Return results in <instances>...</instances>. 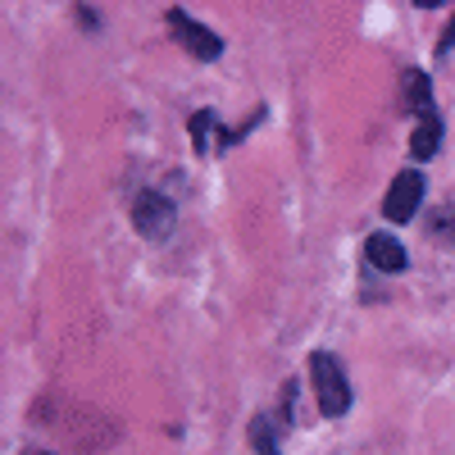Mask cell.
<instances>
[{
  "label": "cell",
  "instance_id": "obj_2",
  "mask_svg": "<svg viewBox=\"0 0 455 455\" xmlns=\"http://www.w3.org/2000/svg\"><path fill=\"white\" fill-rule=\"evenodd\" d=\"M310 378H315V401L328 419H341L351 410V383H347V369H341L337 355L315 351L310 355Z\"/></svg>",
  "mask_w": 455,
  "mask_h": 455
},
{
  "label": "cell",
  "instance_id": "obj_8",
  "mask_svg": "<svg viewBox=\"0 0 455 455\" xmlns=\"http://www.w3.org/2000/svg\"><path fill=\"white\" fill-rule=\"evenodd\" d=\"M437 146H442V119L428 114V119H419V128H414V137H410V156L414 160H433Z\"/></svg>",
  "mask_w": 455,
  "mask_h": 455
},
{
  "label": "cell",
  "instance_id": "obj_1",
  "mask_svg": "<svg viewBox=\"0 0 455 455\" xmlns=\"http://www.w3.org/2000/svg\"><path fill=\"white\" fill-rule=\"evenodd\" d=\"M32 424H46L55 437H64L73 451H105L119 442V424L109 419V414H100L96 405L87 401H73V396H42L32 405Z\"/></svg>",
  "mask_w": 455,
  "mask_h": 455
},
{
  "label": "cell",
  "instance_id": "obj_5",
  "mask_svg": "<svg viewBox=\"0 0 455 455\" xmlns=\"http://www.w3.org/2000/svg\"><path fill=\"white\" fill-rule=\"evenodd\" d=\"M169 28L178 32V42L192 51L196 60H219V55H223V42H219L205 23H196L187 10H169Z\"/></svg>",
  "mask_w": 455,
  "mask_h": 455
},
{
  "label": "cell",
  "instance_id": "obj_11",
  "mask_svg": "<svg viewBox=\"0 0 455 455\" xmlns=\"http://www.w3.org/2000/svg\"><path fill=\"white\" fill-rule=\"evenodd\" d=\"M446 51H455V19L446 23V32H442V42H437V55L446 60Z\"/></svg>",
  "mask_w": 455,
  "mask_h": 455
},
{
  "label": "cell",
  "instance_id": "obj_7",
  "mask_svg": "<svg viewBox=\"0 0 455 455\" xmlns=\"http://www.w3.org/2000/svg\"><path fill=\"white\" fill-rule=\"evenodd\" d=\"M405 109L414 114V119H428L433 109V87H428V73L424 68H410L405 73Z\"/></svg>",
  "mask_w": 455,
  "mask_h": 455
},
{
  "label": "cell",
  "instance_id": "obj_9",
  "mask_svg": "<svg viewBox=\"0 0 455 455\" xmlns=\"http://www.w3.org/2000/svg\"><path fill=\"white\" fill-rule=\"evenodd\" d=\"M251 446H255V455H283L269 414H255V419H251Z\"/></svg>",
  "mask_w": 455,
  "mask_h": 455
},
{
  "label": "cell",
  "instance_id": "obj_6",
  "mask_svg": "<svg viewBox=\"0 0 455 455\" xmlns=\"http://www.w3.org/2000/svg\"><path fill=\"white\" fill-rule=\"evenodd\" d=\"M364 259L373 264V269H383V274H401L405 264H410L405 246H401L392 233H373V237L364 242Z\"/></svg>",
  "mask_w": 455,
  "mask_h": 455
},
{
  "label": "cell",
  "instance_id": "obj_10",
  "mask_svg": "<svg viewBox=\"0 0 455 455\" xmlns=\"http://www.w3.org/2000/svg\"><path fill=\"white\" fill-rule=\"evenodd\" d=\"M210 128H214V114H210V109H196V114H192V146H196V150H210V146H205V132H210Z\"/></svg>",
  "mask_w": 455,
  "mask_h": 455
},
{
  "label": "cell",
  "instance_id": "obj_4",
  "mask_svg": "<svg viewBox=\"0 0 455 455\" xmlns=\"http://www.w3.org/2000/svg\"><path fill=\"white\" fill-rule=\"evenodd\" d=\"M419 205H424V173H414V169L396 173V182L387 187V201H383V219L410 223L419 214Z\"/></svg>",
  "mask_w": 455,
  "mask_h": 455
},
{
  "label": "cell",
  "instance_id": "obj_3",
  "mask_svg": "<svg viewBox=\"0 0 455 455\" xmlns=\"http://www.w3.org/2000/svg\"><path fill=\"white\" fill-rule=\"evenodd\" d=\"M132 228L146 242H160L173 233V201L164 192H141L132 201Z\"/></svg>",
  "mask_w": 455,
  "mask_h": 455
},
{
  "label": "cell",
  "instance_id": "obj_12",
  "mask_svg": "<svg viewBox=\"0 0 455 455\" xmlns=\"http://www.w3.org/2000/svg\"><path fill=\"white\" fill-rule=\"evenodd\" d=\"M36 455H51V451H36Z\"/></svg>",
  "mask_w": 455,
  "mask_h": 455
}]
</instances>
